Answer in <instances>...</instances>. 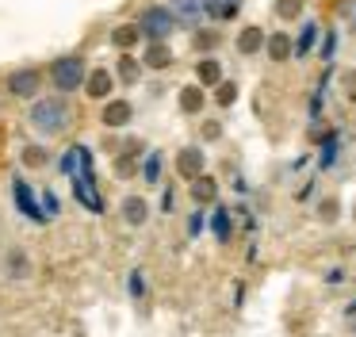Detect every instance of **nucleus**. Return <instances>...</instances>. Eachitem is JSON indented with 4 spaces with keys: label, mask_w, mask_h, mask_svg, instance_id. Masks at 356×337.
<instances>
[{
    "label": "nucleus",
    "mask_w": 356,
    "mask_h": 337,
    "mask_svg": "<svg viewBox=\"0 0 356 337\" xmlns=\"http://www.w3.org/2000/svg\"><path fill=\"white\" fill-rule=\"evenodd\" d=\"M318 219H322V222H333V219H337V199H322V207H318Z\"/></svg>",
    "instance_id": "obj_28"
},
{
    "label": "nucleus",
    "mask_w": 356,
    "mask_h": 337,
    "mask_svg": "<svg viewBox=\"0 0 356 337\" xmlns=\"http://www.w3.org/2000/svg\"><path fill=\"white\" fill-rule=\"evenodd\" d=\"M188 230H192V237H200V230H203V214H200V211L188 219Z\"/></svg>",
    "instance_id": "obj_33"
},
{
    "label": "nucleus",
    "mask_w": 356,
    "mask_h": 337,
    "mask_svg": "<svg viewBox=\"0 0 356 337\" xmlns=\"http://www.w3.org/2000/svg\"><path fill=\"white\" fill-rule=\"evenodd\" d=\"M241 4L245 0H203V15L211 23H230V19H238Z\"/></svg>",
    "instance_id": "obj_8"
},
{
    "label": "nucleus",
    "mask_w": 356,
    "mask_h": 337,
    "mask_svg": "<svg viewBox=\"0 0 356 337\" xmlns=\"http://www.w3.org/2000/svg\"><path fill=\"white\" fill-rule=\"evenodd\" d=\"M4 276L8 280H27L31 276V257L24 249H8L4 253Z\"/></svg>",
    "instance_id": "obj_16"
},
{
    "label": "nucleus",
    "mask_w": 356,
    "mask_h": 337,
    "mask_svg": "<svg viewBox=\"0 0 356 337\" xmlns=\"http://www.w3.org/2000/svg\"><path fill=\"white\" fill-rule=\"evenodd\" d=\"M314 38H318V23H302L299 38H295V58H307L314 50Z\"/></svg>",
    "instance_id": "obj_23"
},
{
    "label": "nucleus",
    "mask_w": 356,
    "mask_h": 337,
    "mask_svg": "<svg viewBox=\"0 0 356 337\" xmlns=\"http://www.w3.org/2000/svg\"><path fill=\"white\" fill-rule=\"evenodd\" d=\"M138 42H146V38H142V31H138V23H119V27H111V46H115L119 54H131L134 46Z\"/></svg>",
    "instance_id": "obj_9"
},
{
    "label": "nucleus",
    "mask_w": 356,
    "mask_h": 337,
    "mask_svg": "<svg viewBox=\"0 0 356 337\" xmlns=\"http://www.w3.org/2000/svg\"><path fill=\"white\" fill-rule=\"evenodd\" d=\"M302 12V0H276V15L280 19H291V15Z\"/></svg>",
    "instance_id": "obj_27"
},
{
    "label": "nucleus",
    "mask_w": 356,
    "mask_h": 337,
    "mask_svg": "<svg viewBox=\"0 0 356 337\" xmlns=\"http://www.w3.org/2000/svg\"><path fill=\"white\" fill-rule=\"evenodd\" d=\"M115 69L108 65H92L88 69V81H85V96L88 100H111V92H115Z\"/></svg>",
    "instance_id": "obj_5"
},
{
    "label": "nucleus",
    "mask_w": 356,
    "mask_h": 337,
    "mask_svg": "<svg viewBox=\"0 0 356 337\" xmlns=\"http://www.w3.org/2000/svg\"><path fill=\"white\" fill-rule=\"evenodd\" d=\"M142 58H134V54H119V61H115V81L119 84H138L142 81Z\"/></svg>",
    "instance_id": "obj_15"
},
{
    "label": "nucleus",
    "mask_w": 356,
    "mask_h": 337,
    "mask_svg": "<svg viewBox=\"0 0 356 337\" xmlns=\"http://www.w3.org/2000/svg\"><path fill=\"white\" fill-rule=\"evenodd\" d=\"M85 81H88L85 54H58V58L47 65V84L54 92H62V96L81 92V88H85Z\"/></svg>",
    "instance_id": "obj_2"
},
{
    "label": "nucleus",
    "mask_w": 356,
    "mask_h": 337,
    "mask_svg": "<svg viewBox=\"0 0 356 337\" xmlns=\"http://www.w3.org/2000/svg\"><path fill=\"white\" fill-rule=\"evenodd\" d=\"M234 100H238V84H234V81L215 84V104H218V107H230Z\"/></svg>",
    "instance_id": "obj_26"
},
{
    "label": "nucleus",
    "mask_w": 356,
    "mask_h": 337,
    "mask_svg": "<svg viewBox=\"0 0 356 337\" xmlns=\"http://www.w3.org/2000/svg\"><path fill=\"white\" fill-rule=\"evenodd\" d=\"M333 46H337V38L325 35V46H322V58H333Z\"/></svg>",
    "instance_id": "obj_34"
},
{
    "label": "nucleus",
    "mask_w": 356,
    "mask_h": 337,
    "mask_svg": "<svg viewBox=\"0 0 356 337\" xmlns=\"http://www.w3.org/2000/svg\"><path fill=\"white\" fill-rule=\"evenodd\" d=\"M119 214H123L127 226H146V219H149V203H146L142 196H127V199H123V207H119Z\"/></svg>",
    "instance_id": "obj_13"
},
{
    "label": "nucleus",
    "mask_w": 356,
    "mask_h": 337,
    "mask_svg": "<svg viewBox=\"0 0 356 337\" xmlns=\"http://www.w3.org/2000/svg\"><path fill=\"white\" fill-rule=\"evenodd\" d=\"M134 23H138V31H142L146 42H169L172 31L180 27L177 12H172L169 4H146L138 15H134Z\"/></svg>",
    "instance_id": "obj_3"
},
{
    "label": "nucleus",
    "mask_w": 356,
    "mask_h": 337,
    "mask_svg": "<svg viewBox=\"0 0 356 337\" xmlns=\"http://www.w3.org/2000/svg\"><path fill=\"white\" fill-rule=\"evenodd\" d=\"M177 104H180V111L184 115H200L203 107H207V92H203V84H184V88L177 92Z\"/></svg>",
    "instance_id": "obj_10"
},
{
    "label": "nucleus",
    "mask_w": 356,
    "mask_h": 337,
    "mask_svg": "<svg viewBox=\"0 0 356 337\" xmlns=\"http://www.w3.org/2000/svg\"><path fill=\"white\" fill-rule=\"evenodd\" d=\"M264 50H268L272 61H287L295 54V42L291 35H284V31H276V35H268V42H264Z\"/></svg>",
    "instance_id": "obj_19"
},
{
    "label": "nucleus",
    "mask_w": 356,
    "mask_h": 337,
    "mask_svg": "<svg viewBox=\"0 0 356 337\" xmlns=\"http://www.w3.org/2000/svg\"><path fill=\"white\" fill-rule=\"evenodd\" d=\"M353 219H356V207H353Z\"/></svg>",
    "instance_id": "obj_36"
},
{
    "label": "nucleus",
    "mask_w": 356,
    "mask_h": 337,
    "mask_svg": "<svg viewBox=\"0 0 356 337\" xmlns=\"http://www.w3.org/2000/svg\"><path fill=\"white\" fill-rule=\"evenodd\" d=\"M131 295H134V299H142V295H146V283H142V272H131Z\"/></svg>",
    "instance_id": "obj_30"
},
{
    "label": "nucleus",
    "mask_w": 356,
    "mask_h": 337,
    "mask_svg": "<svg viewBox=\"0 0 356 337\" xmlns=\"http://www.w3.org/2000/svg\"><path fill=\"white\" fill-rule=\"evenodd\" d=\"M172 207H177V203H172V191H165V196H161V211H172Z\"/></svg>",
    "instance_id": "obj_35"
},
{
    "label": "nucleus",
    "mask_w": 356,
    "mask_h": 337,
    "mask_svg": "<svg viewBox=\"0 0 356 337\" xmlns=\"http://www.w3.org/2000/svg\"><path fill=\"white\" fill-rule=\"evenodd\" d=\"M188 191H192V203H200V207L203 203H215V199H218V180L203 173V176H195V180L188 184Z\"/></svg>",
    "instance_id": "obj_17"
},
{
    "label": "nucleus",
    "mask_w": 356,
    "mask_h": 337,
    "mask_svg": "<svg viewBox=\"0 0 356 337\" xmlns=\"http://www.w3.org/2000/svg\"><path fill=\"white\" fill-rule=\"evenodd\" d=\"M161 165H165V157L161 153H146V157H142V165H138V173H142V180L146 184H161Z\"/></svg>",
    "instance_id": "obj_22"
},
{
    "label": "nucleus",
    "mask_w": 356,
    "mask_h": 337,
    "mask_svg": "<svg viewBox=\"0 0 356 337\" xmlns=\"http://www.w3.org/2000/svg\"><path fill=\"white\" fill-rule=\"evenodd\" d=\"M341 19H345L348 27H356V0H348V4H341Z\"/></svg>",
    "instance_id": "obj_29"
},
{
    "label": "nucleus",
    "mask_w": 356,
    "mask_h": 337,
    "mask_svg": "<svg viewBox=\"0 0 356 337\" xmlns=\"http://www.w3.org/2000/svg\"><path fill=\"white\" fill-rule=\"evenodd\" d=\"M165 4L177 12V19L184 23V27H200L207 15H203V0H165Z\"/></svg>",
    "instance_id": "obj_12"
},
{
    "label": "nucleus",
    "mask_w": 356,
    "mask_h": 337,
    "mask_svg": "<svg viewBox=\"0 0 356 337\" xmlns=\"http://www.w3.org/2000/svg\"><path fill=\"white\" fill-rule=\"evenodd\" d=\"M341 88H345V96H348V100H356V73H345Z\"/></svg>",
    "instance_id": "obj_31"
},
{
    "label": "nucleus",
    "mask_w": 356,
    "mask_h": 337,
    "mask_svg": "<svg viewBox=\"0 0 356 337\" xmlns=\"http://www.w3.org/2000/svg\"><path fill=\"white\" fill-rule=\"evenodd\" d=\"M211 230H215L218 242H230L234 222H230V211H226V207H215V214H211Z\"/></svg>",
    "instance_id": "obj_24"
},
{
    "label": "nucleus",
    "mask_w": 356,
    "mask_h": 337,
    "mask_svg": "<svg viewBox=\"0 0 356 337\" xmlns=\"http://www.w3.org/2000/svg\"><path fill=\"white\" fill-rule=\"evenodd\" d=\"M134 119V104L131 100H104V111H100V123L108 130H119Z\"/></svg>",
    "instance_id": "obj_7"
},
{
    "label": "nucleus",
    "mask_w": 356,
    "mask_h": 337,
    "mask_svg": "<svg viewBox=\"0 0 356 337\" xmlns=\"http://www.w3.org/2000/svg\"><path fill=\"white\" fill-rule=\"evenodd\" d=\"M42 84H47V69H39V65H19L4 77V92L12 100H24V104L42 96Z\"/></svg>",
    "instance_id": "obj_4"
},
{
    "label": "nucleus",
    "mask_w": 356,
    "mask_h": 337,
    "mask_svg": "<svg viewBox=\"0 0 356 337\" xmlns=\"http://www.w3.org/2000/svg\"><path fill=\"white\" fill-rule=\"evenodd\" d=\"M19 161H24L31 173H35V168H47V165H50V150H47L42 142H27L24 150H19Z\"/></svg>",
    "instance_id": "obj_20"
},
{
    "label": "nucleus",
    "mask_w": 356,
    "mask_h": 337,
    "mask_svg": "<svg viewBox=\"0 0 356 337\" xmlns=\"http://www.w3.org/2000/svg\"><path fill=\"white\" fill-rule=\"evenodd\" d=\"M192 46L200 54H211L218 46V31H211V27H195V35H192Z\"/></svg>",
    "instance_id": "obj_25"
},
{
    "label": "nucleus",
    "mask_w": 356,
    "mask_h": 337,
    "mask_svg": "<svg viewBox=\"0 0 356 337\" xmlns=\"http://www.w3.org/2000/svg\"><path fill=\"white\" fill-rule=\"evenodd\" d=\"M138 157H142V146L131 142V146H127V153H119V157H115V176H123V180H127V176H134V173H138Z\"/></svg>",
    "instance_id": "obj_21"
},
{
    "label": "nucleus",
    "mask_w": 356,
    "mask_h": 337,
    "mask_svg": "<svg viewBox=\"0 0 356 337\" xmlns=\"http://www.w3.org/2000/svg\"><path fill=\"white\" fill-rule=\"evenodd\" d=\"M268 42V35H264L257 23H249V27H241L238 31V38H234V46H238L241 54H261V46Z\"/></svg>",
    "instance_id": "obj_18"
},
{
    "label": "nucleus",
    "mask_w": 356,
    "mask_h": 337,
    "mask_svg": "<svg viewBox=\"0 0 356 337\" xmlns=\"http://www.w3.org/2000/svg\"><path fill=\"white\" fill-rule=\"evenodd\" d=\"M73 119H77V111H73L70 96H62V92H42L39 100L27 104V127H31L35 134H42V138L70 134Z\"/></svg>",
    "instance_id": "obj_1"
},
{
    "label": "nucleus",
    "mask_w": 356,
    "mask_h": 337,
    "mask_svg": "<svg viewBox=\"0 0 356 337\" xmlns=\"http://www.w3.org/2000/svg\"><path fill=\"white\" fill-rule=\"evenodd\" d=\"M203 168H207V153H203L200 146H180L177 150V173L192 184L195 176H203Z\"/></svg>",
    "instance_id": "obj_6"
},
{
    "label": "nucleus",
    "mask_w": 356,
    "mask_h": 337,
    "mask_svg": "<svg viewBox=\"0 0 356 337\" xmlns=\"http://www.w3.org/2000/svg\"><path fill=\"white\" fill-rule=\"evenodd\" d=\"M203 138H207V142L222 138V127H218V123H203Z\"/></svg>",
    "instance_id": "obj_32"
},
{
    "label": "nucleus",
    "mask_w": 356,
    "mask_h": 337,
    "mask_svg": "<svg viewBox=\"0 0 356 337\" xmlns=\"http://www.w3.org/2000/svg\"><path fill=\"white\" fill-rule=\"evenodd\" d=\"M195 84H203V88H215V84H222V61L211 58V54H203V58L195 61Z\"/></svg>",
    "instance_id": "obj_11"
},
{
    "label": "nucleus",
    "mask_w": 356,
    "mask_h": 337,
    "mask_svg": "<svg viewBox=\"0 0 356 337\" xmlns=\"http://www.w3.org/2000/svg\"><path fill=\"white\" fill-rule=\"evenodd\" d=\"M142 65L146 69H169L172 65V50H169V42H146V50H142Z\"/></svg>",
    "instance_id": "obj_14"
}]
</instances>
